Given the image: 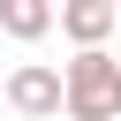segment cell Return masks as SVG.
I'll return each mask as SVG.
<instances>
[{"instance_id":"6da1fadb","label":"cell","mask_w":121,"mask_h":121,"mask_svg":"<svg viewBox=\"0 0 121 121\" xmlns=\"http://www.w3.org/2000/svg\"><path fill=\"white\" fill-rule=\"evenodd\" d=\"M60 113L68 121H121V60L106 45H76L60 68Z\"/></svg>"},{"instance_id":"7a4b0ae2","label":"cell","mask_w":121,"mask_h":121,"mask_svg":"<svg viewBox=\"0 0 121 121\" xmlns=\"http://www.w3.org/2000/svg\"><path fill=\"white\" fill-rule=\"evenodd\" d=\"M8 106H15L23 121H53V113H60V68L23 60V68L8 76Z\"/></svg>"},{"instance_id":"3957f363","label":"cell","mask_w":121,"mask_h":121,"mask_svg":"<svg viewBox=\"0 0 121 121\" xmlns=\"http://www.w3.org/2000/svg\"><path fill=\"white\" fill-rule=\"evenodd\" d=\"M53 30H60L68 45H106V38L121 30V15H113V0H60V8H53Z\"/></svg>"},{"instance_id":"277c9868","label":"cell","mask_w":121,"mask_h":121,"mask_svg":"<svg viewBox=\"0 0 121 121\" xmlns=\"http://www.w3.org/2000/svg\"><path fill=\"white\" fill-rule=\"evenodd\" d=\"M0 30H8L15 45H38V38L53 30V0H0Z\"/></svg>"},{"instance_id":"5b68a950","label":"cell","mask_w":121,"mask_h":121,"mask_svg":"<svg viewBox=\"0 0 121 121\" xmlns=\"http://www.w3.org/2000/svg\"><path fill=\"white\" fill-rule=\"evenodd\" d=\"M113 15H121V0H113Z\"/></svg>"}]
</instances>
